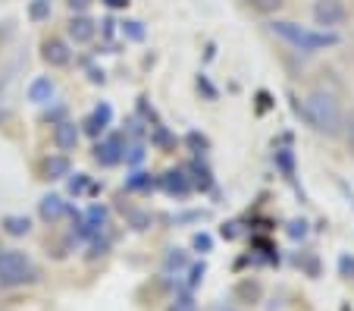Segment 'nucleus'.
Returning <instances> with one entry per match:
<instances>
[{
    "label": "nucleus",
    "instance_id": "nucleus-1",
    "mask_svg": "<svg viewBox=\"0 0 354 311\" xmlns=\"http://www.w3.org/2000/svg\"><path fill=\"white\" fill-rule=\"evenodd\" d=\"M292 110L310 132L317 136L335 139L342 136V123H345V110H342L339 98L329 95V91H310L308 98H292Z\"/></svg>",
    "mask_w": 354,
    "mask_h": 311
},
{
    "label": "nucleus",
    "instance_id": "nucleus-2",
    "mask_svg": "<svg viewBox=\"0 0 354 311\" xmlns=\"http://www.w3.org/2000/svg\"><path fill=\"white\" fill-rule=\"evenodd\" d=\"M267 28L279 41H286L292 51H298V54H320V51L335 48V44H339V35H335V32L298 26V22H292V19H270Z\"/></svg>",
    "mask_w": 354,
    "mask_h": 311
},
{
    "label": "nucleus",
    "instance_id": "nucleus-3",
    "mask_svg": "<svg viewBox=\"0 0 354 311\" xmlns=\"http://www.w3.org/2000/svg\"><path fill=\"white\" fill-rule=\"evenodd\" d=\"M41 280L38 264L19 249H0V290H19Z\"/></svg>",
    "mask_w": 354,
    "mask_h": 311
},
{
    "label": "nucleus",
    "instance_id": "nucleus-4",
    "mask_svg": "<svg viewBox=\"0 0 354 311\" xmlns=\"http://www.w3.org/2000/svg\"><path fill=\"white\" fill-rule=\"evenodd\" d=\"M310 16H314V26H320L323 32H335L339 26H345L348 7L345 0H314Z\"/></svg>",
    "mask_w": 354,
    "mask_h": 311
},
{
    "label": "nucleus",
    "instance_id": "nucleus-5",
    "mask_svg": "<svg viewBox=\"0 0 354 311\" xmlns=\"http://www.w3.org/2000/svg\"><path fill=\"white\" fill-rule=\"evenodd\" d=\"M126 145H129L126 132H107V136L97 139V145H94V161L100 167H116V163H122Z\"/></svg>",
    "mask_w": 354,
    "mask_h": 311
},
{
    "label": "nucleus",
    "instance_id": "nucleus-6",
    "mask_svg": "<svg viewBox=\"0 0 354 311\" xmlns=\"http://www.w3.org/2000/svg\"><path fill=\"white\" fill-rule=\"evenodd\" d=\"M41 60H44L50 69L69 66V63H73V48H69V41L60 38V35L44 38V41H41Z\"/></svg>",
    "mask_w": 354,
    "mask_h": 311
},
{
    "label": "nucleus",
    "instance_id": "nucleus-7",
    "mask_svg": "<svg viewBox=\"0 0 354 311\" xmlns=\"http://www.w3.org/2000/svg\"><path fill=\"white\" fill-rule=\"evenodd\" d=\"M110 123H113V107H110L107 101H100L97 107H94L91 114L82 120L79 129L85 132V136H91V139H104L110 132Z\"/></svg>",
    "mask_w": 354,
    "mask_h": 311
},
{
    "label": "nucleus",
    "instance_id": "nucleus-8",
    "mask_svg": "<svg viewBox=\"0 0 354 311\" xmlns=\"http://www.w3.org/2000/svg\"><path fill=\"white\" fill-rule=\"evenodd\" d=\"M73 214V208H69V202L63 195H54V192H50V195H41V202H38V217L41 220H44V224H60L63 217H69Z\"/></svg>",
    "mask_w": 354,
    "mask_h": 311
},
{
    "label": "nucleus",
    "instance_id": "nucleus-9",
    "mask_svg": "<svg viewBox=\"0 0 354 311\" xmlns=\"http://www.w3.org/2000/svg\"><path fill=\"white\" fill-rule=\"evenodd\" d=\"M66 35H69V41H75V44H91L94 35H97V22H94L88 13H73L66 22Z\"/></svg>",
    "mask_w": 354,
    "mask_h": 311
},
{
    "label": "nucleus",
    "instance_id": "nucleus-10",
    "mask_svg": "<svg viewBox=\"0 0 354 311\" xmlns=\"http://www.w3.org/2000/svg\"><path fill=\"white\" fill-rule=\"evenodd\" d=\"M54 145H57V151L60 154H69V151H75L79 148V139H82V129L75 126L73 120H63V123H57L54 126Z\"/></svg>",
    "mask_w": 354,
    "mask_h": 311
},
{
    "label": "nucleus",
    "instance_id": "nucleus-11",
    "mask_svg": "<svg viewBox=\"0 0 354 311\" xmlns=\"http://www.w3.org/2000/svg\"><path fill=\"white\" fill-rule=\"evenodd\" d=\"M157 186L173 198H185L188 192H192V179L185 176V170H167V173L157 179Z\"/></svg>",
    "mask_w": 354,
    "mask_h": 311
},
{
    "label": "nucleus",
    "instance_id": "nucleus-12",
    "mask_svg": "<svg viewBox=\"0 0 354 311\" xmlns=\"http://www.w3.org/2000/svg\"><path fill=\"white\" fill-rule=\"evenodd\" d=\"M54 95H57V82L50 79V75H38V79L28 82V101L32 104L47 107V104L54 101Z\"/></svg>",
    "mask_w": 354,
    "mask_h": 311
},
{
    "label": "nucleus",
    "instance_id": "nucleus-13",
    "mask_svg": "<svg viewBox=\"0 0 354 311\" xmlns=\"http://www.w3.org/2000/svg\"><path fill=\"white\" fill-rule=\"evenodd\" d=\"M41 173H44V179H50V183L66 179V176L73 173V161H69V154H47L44 163H41Z\"/></svg>",
    "mask_w": 354,
    "mask_h": 311
},
{
    "label": "nucleus",
    "instance_id": "nucleus-14",
    "mask_svg": "<svg viewBox=\"0 0 354 311\" xmlns=\"http://www.w3.org/2000/svg\"><path fill=\"white\" fill-rule=\"evenodd\" d=\"M0 230L7 233V236H13V239H22V236L32 233V220H28L26 214H7L3 220H0Z\"/></svg>",
    "mask_w": 354,
    "mask_h": 311
},
{
    "label": "nucleus",
    "instance_id": "nucleus-15",
    "mask_svg": "<svg viewBox=\"0 0 354 311\" xmlns=\"http://www.w3.org/2000/svg\"><path fill=\"white\" fill-rule=\"evenodd\" d=\"M185 267H188V255H185V251H182V249H169L167 258H163V271H167V274H176V277H179Z\"/></svg>",
    "mask_w": 354,
    "mask_h": 311
},
{
    "label": "nucleus",
    "instance_id": "nucleus-16",
    "mask_svg": "<svg viewBox=\"0 0 354 311\" xmlns=\"http://www.w3.org/2000/svg\"><path fill=\"white\" fill-rule=\"evenodd\" d=\"M54 13V3L50 0H28V19L32 22H47Z\"/></svg>",
    "mask_w": 354,
    "mask_h": 311
},
{
    "label": "nucleus",
    "instance_id": "nucleus-17",
    "mask_svg": "<svg viewBox=\"0 0 354 311\" xmlns=\"http://www.w3.org/2000/svg\"><path fill=\"white\" fill-rule=\"evenodd\" d=\"M188 173H192L188 176V179H192V189L194 186H198V189H210V183H214V179H210V170L204 167L201 161H194L192 167H188Z\"/></svg>",
    "mask_w": 354,
    "mask_h": 311
},
{
    "label": "nucleus",
    "instance_id": "nucleus-18",
    "mask_svg": "<svg viewBox=\"0 0 354 311\" xmlns=\"http://www.w3.org/2000/svg\"><path fill=\"white\" fill-rule=\"evenodd\" d=\"M151 186H157V183L151 179V173H145V170H135L132 176H126V189L129 192H147Z\"/></svg>",
    "mask_w": 354,
    "mask_h": 311
},
{
    "label": "nucleus",
    "instance_id": "nucleus-19",
    "mask_svg": "<svg viewBox=\"0 0 354 311\" xmlns=\"http://www.w3.org/2000/svg\"><path fill=\"white\" fill-rule=\"evenodd\" d=\"M273 161H276V167L282 170V176H286V179H292V176H295V154H292V151H288V148H276Z\"/></svg>",
    "mask_w": 354,
    "mask_h": 311
},
{
    "label": "nucleus",
    "instance_id": "nucleus-20",
    "mask_svg": "<svg viewBox=\"0 0 354 311\" xmlns=\"http://www.w3.org/2000/svg\"><path fill=\"white\" fill-rule=\"evenodd\" d=\"M245 3L254 10V13H261V16H273V13H279V10L286 7V0H245Z\"/></svg>",
    "mask_w": 354,
    "mask_h": 311
},
{
    "label": "nucleus",
    "instance_id": "nucleus-21",
    "mask_svg": "<svg viewBox=\"0 0 354 311\" xmlns=\"http://www.w3.org/2000/svg\"><path fill=\"white\" fill-rule=\"evenodd\" d=\"M185 148L192 151V154H207L210 151V142H207V136H201V132H188L185 136Z\"/></svg>",
    "mask_w": 354,
    "mask_h": 311
},
{
    "label": "nucleus",
    "instance_id": "nucleus-22",
    "mask_svg": "<svg viewBox=\"0 0 354 311\" xmlns=\"http://www.w3.org/2000/svg\"><path fill=\"white\" fill-rule=\"evenodd\" d=\"M145 157H147V151H145V145H141V142L126 145V154H122V161H126L129 167H141V163H145Z\"/></svg>",
    "mask_w": 354,
    "mask_h": 311
},
{
    "label": "nucleus",
    "instance_id": "nucleus-23",
    "mask_svg": "<svg viewBox=\"0 0 354 311\" xmlns=\"http://www.w3.org/2000/svg\"><path fill=\"white\" fill-rule=\"evenodd\" d=\"M120 32H122V38H129V41H145V35H147L138 19H126L120 26Z\"/></svg>",
    "mask_w": 354,
    "mask_h": 311
},
{
    "label": "nucleus",
    "instance_id": "nucleus-24",
    "mask_svg": "<svg viewBox=\"0 0 354 311\" xmlns=\"http://www.w3.org/2000/svg\"><path fill=\"white\" fill-rule=\"evenodd\" d=\"M342 139H345L348 154L354 157V110L351 114H345V123H342Z\"/></svg>",
    "mask_w": 354,
    "mask_h": 311
},
{
    "label": "nucleus",
    "instance_id": "nucleus-25",
    "mask_svg": "<svg viewBox=\"0 0 354 311\" xmlns=\"http://www.w3.org/2000/svg\"><path fill=\"white\" fill-rule=\"evenodd\" d=\"M167 311H198V305H194L192 292H182V296H176L173 302H169Z\"/></svg>",
    "mask_w": 354,
    "mask_h": 311
},
{
    "label": "nucleus",
    "instance_id": "nucleus-26",
    "mask_svg": "<svg viewBox=\"0 0 354 311\" xmlns=\"http://www.w3.org/2000/svg\"><path fill=\"white\" fill-rule=\"evenodd\" d=\"M192 249L201 251V255H207V251L214 249V239H210L207 233H194V236H192Z\"/></svg>",
    "mask_w": 354,
    "mask_h": 311
},
{
    "label": "nucleus",
    "instance_id": "nucleus-27",
    "mask_svg": "<svg viewBox=\"0 0 354 311\" xmlns=\"http://www.w3.org/2000/svg\"><path fill=\"white\" fill-rule=\"evenodd\" d=\"M204 274H207V267H204V264H192V267H188V290H194V286L204 280Z\"/></svg>",
    "mask_w": 354,
    "mask_h": 311
},
{
    "label": "nucleus",
    "instance_id": "nucleus-28",
    "mask_svg": "<svg viewBox=\"0 0 354 311\" xmlns=\"http://www.w3.org/2000/svg\"><path fill=\"white\" fill-rule=\"evenodd\" d=\"M66 179H69V192H73V195H79V192H85V186H88V176L85 173H69L66 176Z\"/></svg>",
    "mask_w": 354,
    "mask_h": 311
},
{
    "label": "nucleus",
    "instance_id": "nucleus-29",
    "mask_svg": "<svg viewBox=\"0 0 354 311\" xmlns=\"http://www.w3.org/2000/svg\"><path fill=\"white\" fill-rule=\"evenodd\" d=\"M44 120L50 123V126H57V123L66 120V107H54V101H50V110L44 114Z\"/></svg>",
    "mask_w": 354,
    "mask_h": 311
},
{
    "label": "nucleus",
    "instance_id": "nucleus-30",
    "mask_svg": "<svg viewBox=\"0 0 354 311\" xmlns=\"http://www.w3.org/2000/svg\"><path fill=\"white\" fill-rule=\"evenodd\" d=\"M339 271H342V277L354 280V258L351 255H342L339 258Z\"/></svg>",
    "mask_w": 354,
    "mask_h": 311
},
{
    "label": "nucleus",
    "instance_id": "nucleus-31",
    "mask_svg": "<svg viewBox=\"0 0 354 311\" xmlns=\"http://www.w3.org/2000/svg\"><path fill=\"white\" fill-rule=\"evenodd\" d=\"M288 236H292V239H304V236H308V224H304V220H292V224H288Z\"/></svg>",
    "mask_w": 354,
    "mask_h": 311
},
{
    "label": "nucleus",
    "instance_id": "nucleus-32",
    "mask_svg": "<svg viewBox=\"0 0 354 311\" xmlns=\"http://www.w3.org/2000/svg\"><path fill=\"white\" fill-rule=\"evenodd\" d=\"M147 224H151V217H147V214H138V211H132V230H147Z\"/></svg>",
    "mask_w": 354,
    "mask_h": 311
},
{
    "label": "nucleus",
    "instance_id": "nucleus-33",
    "mask_svg": "<svg viewBox=\"0 0 354 311\" xmlns=\"http://www.w3.org/2000/svg\"><path fill=\"white\" fill-rule=\"evenodd\" d=\"M94 0H66V7L73 10V13H88V7H91Z\"/></svg>",
    "mask_w": 354,
    "mask_h": 311
},
{
    "label": "nucleus",
    "instance_id": "nucleus-34",
    "mask_svg": "<svg viewBox=\"0 0 354 311\" xmlns=\"http://www.w3.org/2000/svg\"><path fill=\"white\" fill-rule=\"evenodd\" d=\"M198 88H204V95H207V98H210V101H214V98H216V88H214V85H210V82H207V79H204V75H198Z\"/></svg>",
    "mask_w": 354,
    "mask_h": 311
},
{
    "label": "nucleus",
    "instance_id": "nucleus-35",
    "mask_svg": "<svg viewBox=\"0 0 354 311\" xmlns=\"http://www.w3.org/2000/svg\"><path fill=\"white\" fill-rule=\"evenodd\" d=\"M88 79H91L94 85H104V69H88Z\"/></svg>",
    "mask_w": 354,
    "mask_h": 311
},
{
    "label": "nucleus",
    "instance_id": "nucleus-36",
    "mask_svg": "<svg viewBox=\"0 0 354 311\" xmlns=\"http://www.w3.org/2000/svg\"><path fill=\"white\" fill-rule=\"evenodd\" d=\"M129 0H107V7H126Z\"/></svg>",
    "mask_w": 354,
    "mask_h": 311
}]
</instances>
